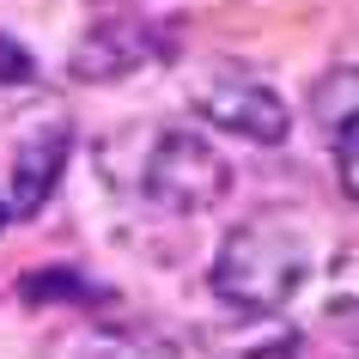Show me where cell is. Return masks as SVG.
<instances>
[{
	"mask_svg": "<svg viewBox=\"0 0 359 359\" xmlns=\"http://www.w3.org/2000/svg\"><path fill=\"white\" fill-rule=\"evenodd\" d=\"M311 274V238L286 208H262L219 238L208 268L213 299L231 311H280Z\"/></svg>",
	"mask_w": 359,
	"mask_h": 359,
	"instance_id": "obj_1",
	"label": "cell"
},
{
	"mask_svg": "<svg viewBox=\"0 0 359 359\" xmlns=\"http://www.w3.org/2000/svg\"><path fill=\"white\" fill-rule=\"evenodd\" d=\"M226 189H231V165L195 128H158L140 152V195L158 213H177V219L213 213L226 201Z\"/></svg>",
	"mask_w": 359,
	"mask_h": 359,
	"instance_id": "obj_2",
	"label": "cell"
},
{
	"mask_svg": "<svg viewBox=\"0 0 359 359\" xmlns=\"http://www.w3.org/2000/svg\"><path fill=\"white\" fill-rule=\"evenodd\" d=\"M335 170H341V189L359 201V147H335Z\"/></svg>",
	"mask_w": 359,
	"mask_h": 359,
	"instance_id": "obj_12",
	"label": "cell"
},
{
	"mask_svg": "<svg viewBox=\"0 0 359 359\" xmlns=\"http://www.w3.org/2000/svg\"><path fill=\"white\" fill-rule=\"evenodd\" d=\"M329 304H335V317L341 311H347V317L359 311V238L341 244L335 262H329Z\"/></svg>",
	"mask_w": 359,
	"mask_h": 359,
	"instance_id": "obj_10",
	"label": "cell"
},
{
	"mask_svg": "<svg viewBox=\"0 0 359 359\" xmlns=\"http://www.w3.org/2000/svg\"><path fill=\"white\" fill-rule=\"evenodd\" d=\"M195 110L208 116L213 128L250 140V147H280L286 134H292V110H286V97L274 92V86H262V79L226 67V61L195 86Z\"/></svg>",
	"mask_w": 359,
	"mask_h": 359,
	"instance_id": "obj_3",
	"label": "cell"
},
{
	"mask_svg": "<svg viewBox=\"0 0 359 359\" xmlns=\"http://www.w3.org/2000/svg\"><path fill=\"white\" fill-rule=\"evenodd\" d=\"M0 79H19V86H31V55H25L13 37H0Z\"/></svg>",
	"mask_w": 359,
	"mask_h": 359,
	"instance_id": "obj_11",
	"label": "cell"
},
{
	"mask_svg": "<svg viewBox=\"0 0 359 359\" xmlns=\"http://www.w3.org/2000/svg\"><path fill=\"white\" fill-rule=\"evenodd\" d=\"M43 359H183L177 341L140 323H110V317H74L43 341Z\"/></svg>",
	"mask_w": 359,
	"mask_h": 359,
	"instance_id": "obj_5",
	"label": "cell"
},
{
	"mask_svg": "<svg viewBox=\"0 0 359 359\" xmlns=\"http://www.w3.org/2000/svg\"><path fill=\"white\" fill-rule=\"evenodd\" d=\"M311 122L329 147H359V61H341L311 86Z\"/></svg>",
	"mask_w": 359,
	"mask_h": 359,
	"instance_id": "obj_8",
	"label": "cell"
},
{
	"mask_svg": "<svg viewBox=\"0 0 359 359\" xmlns=\"http://www.w3.org/2000/svg\"><path fill=\"white\" fill-rule=\"evenodd\" d=\"M152 61H165V37L152 31L147 19H128V13H104L79 31L74 55H67V74L79 86H116V79L140 74Z\"/></svg>",
	"mask_w": 359,
	"mask_h": 359,
	"instance_id": "obj_4",
	"label": "cell"
},
{
	"mask_svg": "<svg viewBox=\"0 0 359 359\" xmlns=\"http://www.w3.org/2000/svg\"><path fill=\"white\" fill-rule=\"evenodd\" d=\"M19 299L31 304V311H74V304H97V299H110L97 280H86L79 268L55 262V268H37V274H25L19 280Z\"/></svg>",
	"mask_w": 359,
	"mask_h": 359,
	"instance_id": "obj_9",
	"label": "cell"
},
{
	"mask_svg": "<svg viewBox=\"0 0 359 359\" xmlns=\"http://www.w3.org/2000/svg\"><path fill=\"white\" fill-rule=\"evenodd\" d=\"M67 152H74V122L49 104V116L13 147V195H6V208H13V213H37L43 201L61 189Z\"/></svg>",
	"mask_w": 359,
	"mask_h": 359,
	"instance_id": "obj_6",
	"label": "cell"
},
{
	"mask_svg": "<svg viewBox=\"0 0 359 359\" xmlns=\"http://www.w3.org/2000/svg\"><path fill=\"white\" fill-rule=\"evenodd\" d=\"M208 359H299V329L280 311H231L226 323L201 329Z\"/></svg>",
	"mask_w": 359,
	"mask_h": 359,
	"instance_id": "obj_7",
	"label": "cell"
},
{
	"mask_svg": "<svg viewBox=\"0 0 359 359\" xmlns=\"http://www.w3.org/2000/svg\"><path fill=\"white\" fill-rule=\"evenodd\" d=\"M6 219H13V208H6V201H0V231H6Z\"/></svg>",
	"mask_w": 359,
	"mask_h": 359,
	"instance_id": "obj_13",
	"label": "cell"
}]
</instances>
